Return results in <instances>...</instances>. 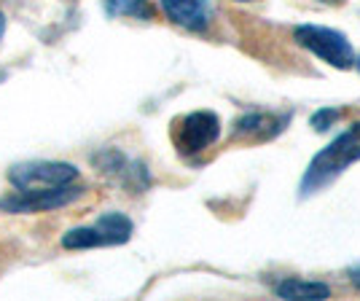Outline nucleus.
I'll return each mask as SVG.
<instances>
[{
    "mask_svg": "<svg viewBox=\"0 0 360 301\" xmlns=\"http://www.w3.org/2000/svg\"><path fill=\"white\" fill-rule=\"evenodd\" d=\"M355 162H360V121L347 127L336 140H330L320 153H315V159L309 162L304 178H301L299 196L307 199V196L320 194Z\"/></svg>",
    "mask_w": 360,
    "mask_h": 301,
    "instance_id": "obj_1",
    "label": "nucleus"
},
{
    "mask_svg": "<svg viewBox=\"0 0 360 301\" xmlns=\"http://www.w3.org/2000/svg\"><path fill=\"white\" fill-rule=\"evenodd\" d=\"M135 224L119 210H110L100 215L94 224L78 226L65 231L62 237V248L68 250H89V248H113V245H124L132 240Z\"/></svg>",
    "mask_w": 360,
    "mask_h": 301,
    "instance_id": "obj_2",
    "label": "nucleus"
},
{
    "mask_svg": "<svg viewBox=\"0 0 360 301\" xmlns=\"http://www.w3.org/2000/svg\"><path fill=\"white\" fill-rule=\"evenodd\" d=\"M293 41L312 51L315 57L328 62L339 70L355 68V49L347 41L345 32L333 30V27H320V25H301L293 30Z\"/></svg>",
    "mask_w": 360,
    "mask_h": 301,
    "instance_id": "obj_3",
    "label": "nucleus"
},
{
    "mask_svg": "<svg viewBox=\"0 0 360 301\" xmlns=\"http://www.w3.org/2000/svg\"><path fill=\"white\" fill-rule=\"evenodd\" d=\"M8 181L16 191H44V188H60L78 181V169L68 162H51V159H32L8 169Z\"/></svg>",
    "mask_w": 360,
    "mask_h": 301,
    "instance_id": "obj_4",
    "label": "nucleus"
},
{
    "mask_svg": "<svg viewBox=\"0 0 360 301\" xmlns=\"http://www.w3.org/2000/svg\"><path fill=\"white\" fill-rule=\"evenodd\" d=\"M218 137H221V121L210 110H194L175 121V129H172L175 148L183 156L202 153L205 148H210Z\"/></svg>",
    "mask_w": 360,
    "mask_h": 301,
    "instance_id": "obj_5",
    "label": "nucleus"
},
{
    "mask_svg": "<svg viewBox=\"0 0 360 301\" xmlns=\"http://www.w3.org/2000/svg\"><path fill=\"white\" fill-rule=\"evenodd\" d=\"M86 194V188L81 186H60V188H44V191H14V194L0 199V210L3 212H49L57 207H68L75 199Z\"/></svg>",
    "mask_w": 360,
    "mask_h": 301,
    "instance_id": "obj_6",
    "label": "nucleus"
},
{
    "mask_svg": "<svg viewBox=\"0 0 360 301\" xmlns=\"http://www.w3.org/2000/svg\"><path fill=\"white\" fill-rule=\"evenodd\" d=\"M167 19L183 30L202 32L210 25V3L207 0H159Z\"/></svg>",
    "mask_w": 360,
    "mask_h": 301,
    "instance_id": "obj_7",
    "label": "nucleus"
},
{
    "mask_svg": "<svg viewBox=\"0 0 360 301\" xmlns=\"http://www.w3.org/2000/svg\"><path fill=\"white\" fill-rule=\"evenodd\" d=\"M290 116H274V113H248L237 119L234 124V137L237 140H271L274 135H280L285 129V124Z\"/></svg>",
    "mask_w": 360,
    "mask_h": 301,
    "instance_id": "obj_8",
    "label": "nucleus"
},
{
    "mask_svg": "<svg viewBox=\"0 0 360 301\" xmlns=\"http://www.w3.org/2000/svg\"><path fill=\"white\" fill-rule=\"evenodd\" d=\"M277 299L285 301H326L330 299V286L317 280H301V277H285L274 286Z\"/></svg>",
    "mask_w": 360,
    "mask_h": 301,
    "instance_id": "obj_9",
    "label": "nucleus"
},
{
    "mask_svg": "<svg viewBox=\"0 0 360 301\" xmlns=\"http://www.w3.org/2000/svg\"><path fill=\"white\" fill-rule=\"evenodd\" d=\"M108 16H132V19H153L148 0H105Z\"/></svg>",
    "mask_w": 360,
    "mask_h": 301,
    "instance_id": "obj_10",
    "label": "nucleus"
},
{
    "mask_svg": "<svg viewBox=\"0 0 360 301\" xmlns=\"http://www.w3.org/2000/svg\"><path fill=\"white\" fill-rule=\"evenodd\" d=\"M339 119H342V110L339 108H320L315 116H312V127H315V132H328Z\"/></svg>",
    "mask_w": 360,
    "mask_h": 301,
    "instance_id": "obj_11",
    "label": "nucleus"
},
{
    "mask_svg": "<svg viewBox=\"0 0 360 301\" xmlns=\"http://www.w3.org/2000/svg\"><path fill=\"white\" fill-rule=\"evenodd\" d=\"M349 283L355 288H360V267H355V269H349Z\"/></svg>",
    "mask_w": 360,
    "mask_h": 301,
    "instance_id": "obj_12",
    "label": "nucleus"
},
{
    "mask_svg": "<svg viewBox=\"0 0 360 301\" xmlns=\"http://www.w3.org/2000/svg\"><path fill=\"white\" fill-rule=\"evenodd\" d=\"M3 32H6V14L0 11V41H3Z\"/></svg>",
    "mask_w": 360,
    "mask_h": 301,
    "instance_id": "obj_13",
    "label": "nucleus"
},
{
    "mask_svg": "<svg viewBox=\"0 0 360 301\" xmlns=\"http://www.w3.org/2000/svg\"><path fill=\"white\" fill-rule=\"evenodd\" d=\"M355 68L360 70V57H355Z\"/></svg>",
    "mask_w": 360,
    "mask_h": 301,
    "instance_id": "obj_14",
    "label": "nucleus"
},
{
    "mask_svg": "<svg viewBox=\"0 0 360 301\" xmlns=\"http://www.w3.org/2000/svg\"><path fill=\"white\" fill-rule=\"evenodd\" d=\"M323 3H342V0H323Z\"/></svg>",
    "mask_w": 360,
    "mask_h": 301,
    "instance_id": "obj_15",
    "label": "nucleus"
},
{
    "mask_svg": "<svg viewBox=\"0 0 360 301\" xmlns=\"http://www.w3.org/2000/svg\"><path fill=\"white\" fill-rule=\"evenodd\" d=\"M237 3H245V0H237Z\"/></svg>",
    "mask_w": 360,
    "mask_h": 301,
    "instance_id": "obj_16",
    "label": "nucleus"
}]
</instances>
